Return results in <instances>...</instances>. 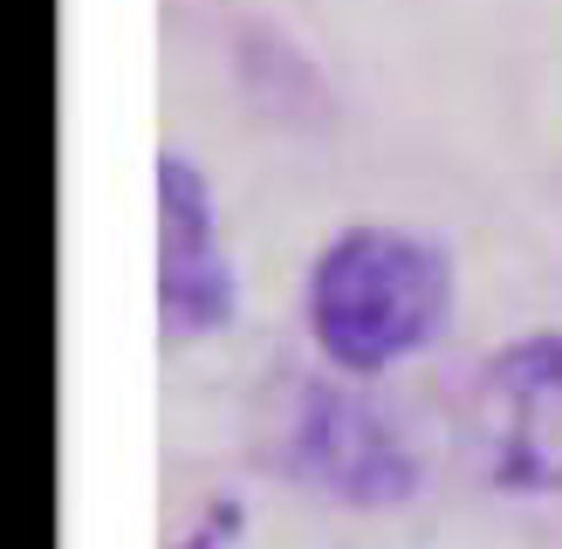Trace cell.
<instances>
[{"mask_svg": "<svg viewBox=\"0 0 562 549\" xmlns=\"http://www.w3.org/2000/svg\"><path fill=\"white\" fill-rule=\"evenodd\" d=\"M240 316V268L220 234L200 158L158 152V323L172 344H206Z\"/></svg>", "mask_w": 562, "mask_h": 549, "instance_id": "cell-4", "label": "cell"}, {"mask_svg": "<svg viewBox=\"0 0 562 549\" xmlns=\"http://www.w3.org/2000/svg\"><path fill=\"white\" fill-rule=\"evenodd\" d=\"M473 433L501 494H562V329H521L487 350Z\"/></svg>", "mask_w": 562, "mask_h": 549, "instance_id": "cell-3", "label": "cell"}, {"mask_svg": "<svg viewBox=\"0 0 562 549\" xmlns=\"http://www.w3.org/2000/svg\"><path fill=\"white\" fill-rule=\"evenodd\" d=\"M234 536H240V502H213V508L200 515V529H186L179 549H227Z\"/></svg>", "mask_w": 562, "mask_h": 549, "instance_id": "cell-5", "label": "cell"}, {"mask_svg": "<svg viewBox=\"0 0 562 549\" xmlns=\"http://www.w3.org/2000/svg\"><path fill=\"white\" fill-rule=\"evenodd\" d=\"M460 302L453 255L412 227L357 220L329 234L302 274V323L329 378H384L426 350Z\"/></svg>", "mask_w": 562, "mask_h": 549, "instance_id": "cell-1", "label": "cell"}, {"mask_svg": "<svg viewBox=\"0 0 562 549\" xmlns=\"http://www.w3.org/2000/svg\"><path fill=\"white\" fill-rule=\"evenodd\" d=\"M281 467L316 488L323 502L344 508H405L418 494V453L412 439L391 426V412H378L350 378H308L295 392L289 433H281Z\"/></svg>", "mask_w": 562, "mask_h": 549, "instance_id": "cell-2", "label": "cell"}]
</instances>
